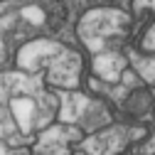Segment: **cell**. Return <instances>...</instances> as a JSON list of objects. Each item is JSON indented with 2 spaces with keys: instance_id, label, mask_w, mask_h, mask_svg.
Masks as SVG:
<instances>
[{
  "instance_id": "obj_1",
  "label": "cell",
  "mask_w": 155,
  "mask_h": 155,
  "mask_svg": "<svg viewBox=\"0 0 155 155\" xmlns=\"http://www.w3.org/2000/svg\"><path fill=\"white\" fill-rule=\"evenodd\" d=\"M57 113V94H49L40 76L0 74V140L22 145L45 130Z\"/></svg>"
},
{
  "instance_id": "obj_2",
  "label": "cell",
  "mask_w": 155,
  "mask_h": 155,
  "mask_svg": "<svg viewBox=\"0 0 155 155\" xmlns=\"http://www.w3.org/2000/svg\"><path fill=\"white\" fill-rule=\"evenodd\" d=\"M17 64L27 71L45 74L49 84L64 89H74L79 84V74H81L79 54L62 47L59 42H47V40L25 45L17 54Z\"/></svg>"
},
{
  "instance_id": "obj_3",
  "label": "cell",
  "mask_w": 155,
  "mask_h": 155,
  "mask_svg": "<svg viewBox=\"0 0 155 155\" xmlns=\"http://www.w3.org/2000/svg\"><path fill=\"white\" fill-rule=\"evenodd\" d=\"M128 27H130V17L123 10L99 8V10H91L81 17L79 37L94 54H101V52H111L113 49L111 42L126 37Z\"/></svg>"
},
{
  "instance_id": "obj_4",
  "label": "cell",
  "mask_w": 155,
  "mask_h": 155,
  "mask_svg": "<svg viewBox=\"0 0 155 155\" xmlns=\"http://www.w3.org/2000/svg\"><path fill=\"white\" fill-rule=\"evenodd\" d=\"M57 99H59V121L64 126H74L81 133H96L111 126V111L101 101L76 91H59Z\"/></svg>"
},
{
  "instance_id": "obj_5",
  "label": "cell",
  "mask_w": 155,
  "mask_h": 155,
  "mask_svg": "<svg viewBox=\"0 0 155 155\" xmlns=\"http://www.w3.org/2000/svg\"><path fill=\"white\" fill-rule=\"evenodd\" d=\"M91 89L106 94L113 104H118L121 111L130 116H145L150 113L153 106V94L145 89V81H140V76L135 71H123L118 84H104L99 79H91Z\"/></svg>"
},
{
  "instance_id": "obj_6",
  "label": "cell",
  "mask_w": 155,
  "mask_h": 155,
  "mask_svg": "<svg viewBox=\"0 0 155 155\" xmlns=\"http://www.w3.org/2000/svg\"><path fill=\"white\" fill-rule=\"evenodd\" d=\"M143 135H145V128L140 126H106L91 133L89 138H84L79 148L84 155H118L123 148L140 140Z\"/></svg>"
},
{
  "instance_id": "obj_7",
  "label": "cell",
  "mask_w": 155,
  "mask_h": 155,
  "mask_svg": "<svg viewBox=\"0 0 155 155\" xmlns=\"http://www.w3.org/2000/svg\"><path fill=\"white\" fill-rule=\"evenodd\" d=\"M84 133L74 126H49L37 138L32 155H71V145L81 143Z\"/></svg>"
},
{
  "instance_id": "obj_8",
  "label": "cell",
  "mask_w": 155,
  "mask_h": 155,
  "mask_svg": "<svg viewBox=\"0 0 155 155\" xmlns=\"http://www.w3.org/2000/svg\"><path fill=\"white\" fill-rule=\"evenodd\" d=\"M126 71V57L121 52H101V54H96V59H94V74L99 76V81L104 84H118L121 81V76Z\"/></svg>"
},
{
  "instance_id": "obj_9",
  "label": "cell",
  "mask_w": 155,
  "mask_h": 155,
  "mask_svg": "<svg viewBox=\"0 0 155 155\" xmlns=\"http://www.w3.org/2000/svg\"><path fill=\"white\" fill-rule=\"evenodd\" d=\"M128 62L133 67V71L140 76V81L155 86V57H148V54H140V52H128Z\"/></svg>"
},
{
  "instance_id": "obj_10",
  "label": "cell",
  "mask_w": 155,
  "mask_h": 155,
  "mask_svg": "<svg viewBox=\"0 0 155 155\" xmlns=\"http://www.w3.org/2000/svg\"><path fill=\"white\" fill-rule=\"evenodd\" d=\"M135 8H138V10H153V12H155V0H138ZM143 49H145V52H155V22H153V27L145 32V37H143Z\"/></svg>"
},
{
  "instance_id": "obj_11",
  "label": "cell",
  "mask_w": 155,
  "mask_h": 155,
  "mask_svg": "<svg viewBox=\"0 0 155 155\" xmlns=\"http://www.w3.org/2000/svg\"><path fill=\"white\" fill-rule=\"evenodd\" d=\"M133 155H155V133L150 135V138L143 143V145H138L133 150Z\"/></svg>"
},
{
  "instance_id": "obj_12",
  "label": "cell",
  "mask_w": 155,
  "mask_h": 155,
  "mask_svg": "<svg viewBox=\"0 0 155 155\" xmlns=\"http://www.w3.org/2000/svg\"><path fill=\"white\" fill-rule=\"evenodd\" d=\"M0 155H27V150H10L5 143H0Z\"/></svg>"
},
{
  "instance_id": "obj_13",
  "label": "cell",
  "mask_w": 155,
  "mask_h": 155,
  "mask_svg": "<svg viewBox=\"0 0 155 155\" xmlns=\"http://www.w3.org/2000/svg\"><path fill=\"white\" fill-rule=\"evenodd\" d=\"M79 155H84V153H79Z\"/></svg>"
}]
</instances>
